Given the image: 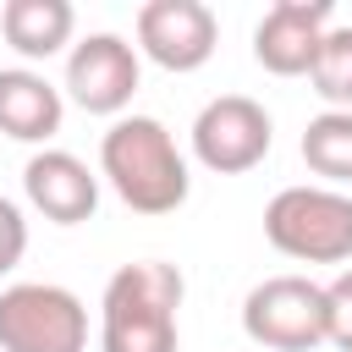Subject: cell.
<instances>
[{
    "mask_svg": "<svg viewBox=\"0 0 352 352\" xmlns=\"http://www.w3.org/2000/svg\"><path fill=\"white\" fill-rule=\"evenodd\" d=\"M132 28H138V55H148L165 72H198L220 44V16L204 0H143Z\"/></svg>",
    "mask_w": 352,
    "mask_h": 352,
    "instance_id": "obj_8",
    "label": "cell"
},
{
    "mask_svg": "<svg viewBox=\"0 0 352 352\" xmlns=\"http://www.w3.org/2000/svg\"><path fill=\"white\" fill-rule=\"evenodd\" d=\"M270 143H275V121L248 94H220L192 116V160L214 176L253 170L270 154Z\"/></svg>",
    "mask_w": 352,
    "mask_h": 352,
    "instance_id": "obj_6",
    "label": "cell"
},
{
    "mask_svg": "<svg viewBox=\"0 0 352 352\" xmlns=\"http://www.w3.org/2000/svg\"><path fill=\"white\" fill-rule=\"evenodd\" d=\"M314 94L324 99V110H352V22H330L319 38V55L308 66Z\"/></svg>",
    "mask_w": 352,
    "mask_h": 352,
    "instance_id": "obj_14",
    "label": "cell"
},
{
    "mask_svg": "<svg viewBox=\"0 0 352 352\" xmlns=\"http://www.w3.org/2000/svg\"><path fill=\"white\" fill-rule=\"evenodd\" d=\"M187 280L165 258L121 264L99 297V352H176V308Z\"/></svg>",
    "mask_w": 352,
    "mask_h": 352,
    "instance_id": "obj_2",
    "label": "cell"
},
{
    "mask_svg": "<svg viewBox=\"0 0 352 352\" xmlns=\"http://www.w3.org/2000/svg\"><path fill=\"white\" fill-rule=\"evenodd\" d=\"M0 352H88V308L72 286L16 280L0 292Z\"/></svg>",
    "mask_w": 352,
    "mask_h": 352,
    "instance_id": "obj_4",
    "label": "cell"
},
{
    "mask_svg": "<svg viewBox=\"0 0 352 352\" xmlns=\"http://www.w3.org/2000/svg\"><path fill=\"white\" fill-rule=\"evenodd\" d=\"M66 121V94L33 66H0V132L16 143H50Z\"/></svg>",
    "mask_w": 352,
    "mask_h": 352,
    "instance_id": "obj_11",
    "label": "cell"
},
{
    "mask_svg": "<svg viewBox=\"0 0 352 352\" xmlns=\"http://www.w3.org/2000/svg\"><path fill=\"white\" fill-rule=\"evenodd\" d=\"M99 176L138 214H176L192 192L187 154L160 116H116L99 138Z\"/></svg>",
    "mask_w": 352,
    "mask_h": 352,
    "instance_id": "obj_1",
    "label": "cell"
},
{
    "mask_svg": "<svg viewBox=\"0 0 352 352\" xmlns=\"http://www.w3.org/2000/svg\"><path fill=\"white\" fill-rule=\"evenodd\" d=\"M22 253H28V214L11 198H0V275H11Z\"/></svg>",
    "mask_w": 352,
    "mask_h": 352,
    "instance_id": "obj_16",
    "label": "cell"
},
{
    "mask_svg": "<svg viewBox=\"0 0 352 352\" xmlns=\"http://www.w3.org/2000/svg\"><path fill=\"white\" fill-rule=\"evenodd\" d=\"M22 192L28 204L55 220V226H82L99 209V176L88 170V160H77L72 148H38L22 165Z\"/></svg>",
    "mask_w": 352,
    "mask_h": 352,
    "instance_id": "obj_10",
    "label": "cell"
},
{
    "mask_svg": "<svg viewBox=\"0 0 352 352\" xmlns=\"http://www.w3.org/2000/svg\"><path fill=\"white\" fill-rule=\"evenodd\" d=\"M302 165L319 187H352V110H319L302 126Z\"/></svg>",
    "mask_w": 352,
    "mask_h": 352,
    "instance_id": "obj_13",
    "label": "cell"
},
{
    "mask_svg": "<svg viewBox=\"0 0 352 352\" xmlns=\"http://www.w3.org/2000/svg\"><path fill=\"white\" fill-rule=\"evenodd\" d=\"M264 236L297 264H346L352 258V192L341 187H280L264 204Z\"/></svg>",
    "mask_w": 352,
    "mask_h": 352,
    "instance_id": "obj_3",
    "label": "cell"
},
{
    "mask_svg": "<svg viewBox=\"0 0 352 352\" xmlns=\"http://www.w3.org/2000/svg\"><path fill=\"white\" fill-rule=\"evenodd\" d=\"M0 33L22 60H50L72 44L77 11H72V0H6L0 6Z\"/></svg>",
    "mask_w": 352,
    "mask_h": 352,
    "instance_id": "obj_12",
    "label": "cell"
},
{
    "mask_svg": "<svg viewBox=\"0 0 352 352\" xmlns=\"http://www.w3.org/2000/svg\"><path fill=\"white\" fill-rule=\"evenodd\" d=\"M242 330L264 352L324 346V286L308 275H270L242 297Z\"/></svg>",
    "mask_w": 352,
    "mask_h": 352,
    "instance_id": "obj_5",
    "label": "cell"
},
{
    "mask_svg": "<svg viewBox=\"0 0 352 352\" xmlns=\"http://www.w3.org/2000/svg\"><path fill=\"white\" fill-rule=\"evenodd\" d=\"M143 82V55L121 33H88L66 55V99L88 116H126L132 94Z\"/></svg>",
    "mask_w": 352,
    "mask_h": 352,
    "instance_id": "obj_7",
    "label": "cell"
},
{
    "mask_svg": "<svg viewBox=\"0 0 352 352\" xmlns=\"http://www.w3.org/2000/svg\"><path fill=\"white\" fill-rule=\"evenodd\" d=\"M324 341L336 352H352V270L324 286Z\"/></svg>",
    "mask_w": 352,
    "mask_h": 352,
    "instance_id": "obj_15",
    "label": "cell"
},
{
    "mask_svg": "<svg viewBox=\"0 0 352 352\" xmlns=\"http://www.w3.org/2000/svg\"><path fill=\"white\" fill-rule=\"evenodd\" d=\"M330 22H336L330 0H275L253 28V60L270 77H308Z\"/></svg>",
    "mask_w": 352,
    "mask_h": 352,
    "instance_id": "obj_9",
    "label": "cell"
}]
</instances>
